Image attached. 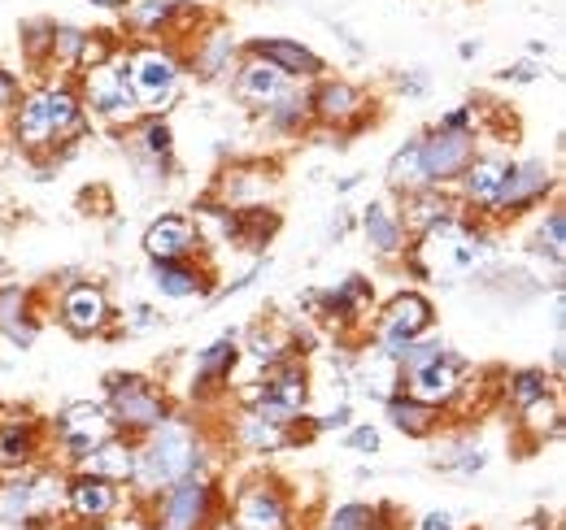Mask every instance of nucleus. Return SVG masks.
Wrapping results in <instances>:
<instances>
[{"label": "nucleus", "instance_id": "1", "mask_svg": "<svg viewBox=\"0 0 566 530\" xmlns=\"http://www.w3.org/2000/svg\"><path fill=\"white\" fill-rule=\"evenodd\" d=\"M206 465V444L197 435V426L179 413L161 417L153 431H144L136 439V474L132 487L140 491V500H157L166 487H175L188 474H201Z\"/></svg>", "mask_w": 566, "mask_h": 530}, {"label": "nucleus", "instance_id": "2", "mask_svg": "<svg viewBox=\"0 0 566 530\" xmlns=\"http://www.w3.org/2000/svg\"><path fill=\"white\" fill-rule=\"evenodd\" d=\"M83 118L87 109L74 92V74H66V78L40 83L35 92H22L18 109L9 114V131L22 152H44L83 131Z\"/></svg>", "mask_w": 566, "mask_h": 530}, {"label": "nucleus", "instance_id": "3", "mask_svg": "<svg viewBox=\"0 0 566 530\" xmlns=\"http://www.w3.org/2000/svg\"><path fill=\"white\" fill-rule=\"evenodd\" d=\"M240 404L266 422H280V426H296L305 422L310 413V374L296 357H283L275 365L262 370L258 383H249L240 392Z\"/></svg>", "mask_w": 566, "mask_h": 530}, {"label": "nucleus", "instance_id": "4", "mask_svg": "<svg viewBox=\"0 0 566 530\" xmlns=\"http://www.w3.org/2000/svg\"><path fill=\"white\" fill-rule=\"evenodd\" d=\"M74 92L83 100V109H92L96 118L114 123V127H132L140 118L136 92H132V66H127V49H118L109 62L74 74Z\"/></svg>", "mask_w": 566, "mask_h": 530}, {"label": "nucleus", "instance_id": "5", "mask_svg": "<svg viewBox=\"0 0 566 530\" xmlns=\"http://www.w3.org/2000/svg\"><path fill=\"white\" fill-rule=\"evenodd\" d=\"M127 66H132V92H136L140 114H166L184 83V57L170 44L144 40L127 49Z\"/></svg>", "mask_w": 566, "mask_h": 530}, {"label": "nucleus", "instance_id": "6", "mask_svg": "<svg viewBox=\"0 0 566 530\" xmlns=\"http://www.w3.org/2000/svg\"><path fill=\"white\" fill-rule=\"evenodd\" d=\"M105 413H109L118 435L140 439L144 431H153L161 417H170V400L144 374H114L109 392H105Z\"/></svg>", "mask_w": 566, "mask_h": 530}, {"label": "nucleus", "instance_id": "7", "mask_svg": "<svg viewBox=\"0 0 566 530\" xmlns=\"http://www.w3.org/2000/svg\"><path fill=\"white\" fill-rule=\"evenodd\" d=\"M218 518V487L206 474H188L153 500L148 530H206Z\"/></svg>", "mask_w": 566, "mask_h": 530}, {"label": "nucleus", "instance_id": "8", "mask_svg": "<svg viewBox=\"0 0 566 530\" xmlns=\"http://www.w3.org/2000/svg\"><path fill=\"white\" fill-rule=\"evenodd\" d=\"M480 152V135L475 131H449V127H431L419 135V174L423 188H453L458 174L471 166V157Z\"/></svg>", "mask_w": 566, "mask_h": 530}, {"label": "nucleus", "instance_id": "9", "mask_svg": "<svg viewBox=\"0 0 566 530\" xmlns=\"http://www.w3.org/2000/svg\"><path fill=\"white\" fill-rule=\"evenodd\" d=\"M436 327V305L427 300L423 292H397L384 309H379V318H375V348H384V352H392V357H401V348L410 343V339H419Z\"/></svg>", "mask_w": 566, "mask_h": 530}, {"label": "nucleus", "instance_id": "10", "mask_svg": "<svg viewBox=\"0 0 566 530\" xmlns=\"http://www.w3.org/2000/svg\"><path fill=\"white\" fill-rule=\"evenodd\" d=\"M231 527L235 530H292V496L275 478H253L231 500Z\"/></svg>", "mask_w": 566, "mask_h": 530}, {"label": "nucleus", "instance_id": "11", "mask_svg": "<svg viewBox=\"0 0 566 530\" xmlns=\"http://www.w3.org/2000/svg\"><path fill=\"white\" fill-rule=\"evenodd\" d=\"M554 192H558V174H554L549 161H541V157H532V161H510L505 183H501V192H496V204L489 218H518V213L545 204V197H554Z\"/></svg>", "mask_w": 566, "mask_h": 530}, {"label": "nucleus", "instance_id": "12", "mask_svg": "<svg viewBox=\"0 0 566 530\" xmlns=\"http://www.w3.org/2000/svg\"><path fill=\"white\" fill-rule=\"evenodd\" d=\"M467 388H471V361L458 357L453 348H444L436 361H427L419 370H410L406 383H401L406 396L423 400V404H436V409H449Z\"/></svg>", "mask_w": 566, "mask_h": 530}, {"label": "nucleus", "instance_id": "13", "mask_svg": "<svg viewBox=\"0 0 566 530\" xmlns=\"http://www.w3.org/2000/svg\"><path fill=\"white\" fill-rule=\"evenodd\" d=\"M53 439H57V448H66V457L78 462L83 453H92L96 444H105L109 435H118L114 431V422H109V413H105V404H96V400H74V404H62L57 413H53Z\"/></svg>", "mask_w": 566, "mask_h": 530}, {"label": "nucleus", "instance_id": "14", "mask_svg": "<svg viewBox=\"0 0 566 530\" xmlns=\"http://www.w3.org/2000/svg\"><path fill=\"white\" fill-rule=\"evenodd\" d=\"M310 114H314V123H323V127H336V131H357V127H366V118H370V96L349 83V78H314V87H310Z\"/></svg>", "mask_w": 566, "mask_h": 530}, {"label": "nucleus", "instance_id": "15", "mask_svg": "<svg viewBox=\"0 0 566 530\" xmlns=\"http://www.w3.org/2000/svg\"><path fill=\"white\" fill-rule=\"evenodd\" d=\"M114 305H109V292L101 283H71L57 300V322L78 339H92V335H105L114 327Z\"/></svg>", "mask_w": 566, "mask_h": 530}, {"label": "nucleus", "instance_id": "16", "mask_svg": "<svg viewBox=\"0 0 566 530\" xmlns=\"http://www.w3.org/2000/svg\"><path fill=\"white\" fill-rule=\"evenodd\" d=\"M118 509H123V483H109L96 474H71V483H66V513L71 518L87 522V527H101Z\"/></svg>", "mask_w": 566, "mask_h": 530}, {"label": "nucleus", "instance_id": "17", "mask_svg": "<svg viewBox=\"0 0 566 530\" xmlns=\"http://www.w3.org/2000/svg\"><path fill=\"white\" fill-rule=\"evenodd\" d=\"M505 170H510V157L505 152H475L471 157V166L458 174V200L471 209V213H480V218H489L496 204V192H501V183H505Z\"/></svg>", "mask_w": 566, "mask_h": 530}, {"label": "nucleus", "instance_id": "18", "mask_svg": "<svg viewBox=\"0 0 566 530\" xmlns=\"http://www.w3.org/2000/svg\"><path fill=\"white\" fill-rule=\"evenodd\" d=\"M244 53L271 62V66L283 70L292 83H314V78H323V70H327V62H323L310 44L287 40V35H258V40L244 44Z\"/></svg>", "mask_w": 566, "mask_h": 530}, {"label": "nucleus", "instance_id": "19", "mask_svg": "<svg viewBox=\"0 0 566 530\" xmlns=\"http://www.w3.org/2000/svg\"><path fill=\"white\" fill-rule=\"evenodd\" d=\"M361 235H366V248L379 257V262H401L410 253V231L401 222V213L388 204V200H370L361 209Z\"/></svg>", "mask_w": 566, "mask_h": 530}, {"label": "nucleus", "instance_id": "20", "mask_svg": "<svg viewBox=\"0 0 566 530\" xmlns=\"http://www.w3.org/2000/svg\"><path fill=\"white\" fill-rule=\"evenodd\" d=\"M144 253H148V262L197 257V253H201V231H197V222L184 218V213H161V218L148 222V231H144Z\"/></svg>", "mask_w": 566, "mask_h": 530}, {"label": "nucleus", "instance_id": "21", "mask_svg": "<svg viewBox=\"0 0 566 530\" xmlns=\"http://www.w3.org/2000/svg\"><path fill=\"white\" fill-rule=\"evenodd\" d=\"M292 87V78L275 70L271 62H262V57H253V53H244L235 70H231V92H235V100H244V105H253V109H266L275 96H283Z\"/></svg>", "mask_w": 566, "mask_h": 530}, {"label": "nucleus", "instance_id": "22", "mask_svg": "<svg viewBox=\"0 0 566 530\" xmlns=\"http://www.w3.org/2000/svg\"><path fill=\"white\" fill-rule=\"evenodd\" d=\"M148 283L157 296L166 300H197L210 292V269L192 257H179V262H148Z\"/></svg>", "mask_w": 566, "mask_h": 530}, {"label": "nucleus", "instance_id": "23", "mask_svg": "<svg viewBox=\"0 0 566 530\" xmlns=\"http://www.w3.org/2000/svg\"><path fill=\"white\" fill-rule=\"evenodd\" d=\"M74 474H96V478H109V483H132L136 474V439L127 435H109L105 444H96L92 453H83L74 462Z\"/></svg>", "mask_w": 566, "mask_h": 530}, {"label": "nucleus", "instance_id": "24", "mask_svg": "<svg viewBox=\"0 0 566 530\" xmlns=\"http://www.w3.org/2000/svg\"><path fill=\"white\" fill-rule=\"evenodd\" d=\"M354 383L361 388V396H370V400H384L388 396H397L401 392V361L392 357V352H384V348H375V343H366V352L357 357V374H354Z\"/></svg>", "mask_w": 566, "mask_h": 530}, {"label": "nucleus", "instance_id": "25", "mask_svg": "<svg viewBox=\"0 0 566 530\" xmlns=\"http://www.w3.org/2000/svg\"><path fill=\"white\" fill-rule=\"evenodd\" d=\"M240 62V44L227 26H210L206 35H197V49L184 66H192L201 78H231V70Z\"/></svg>", "mask_w": 566, "mask_h": 530}, {"label": "nucleus", "instance_id": "26", "mask_svg": "<svg viewBox=\"0 0 566 530\" xmlns=\"http://www.w3.org/2000/svg\"><path fill=\"white\" fill-rule=\"evenodd\" d=\"M0 335L13 343V348H31L40 339V322L31 314V292L9 283L0 287Z\"/></svg>", "mask_w": 566, "mask_h": 530}, {"label": "nucleus", "instance_id": "27", "mask_svg": "<svg viewBox=\"0 0 566 530\" xmlns=\"http://www.w3.org/2000/svg\"><path fill=\"white\" fill-rule=\"evenodd\" d=\"M40 457V426L22 413L13 422H0V469L13 474V469H31Z\"/></svg>", "mask_w": 566, "mask_h": 530}, {"label": "nucleus", "instance_id": "28", "mask_svg": "<svg viewBox=\"0 0 566 530\" xmlns=\"http://www.w3.org/2000/svg\"><path fill=\"white\" fill-rule=\"evenodd\" d=\"M440 413H444V409L423 404V400L406 396V392H397V396L384 400V417H388V426H392V431H401V435H410V439H427V435H436Z\"/></svg>", "mask_w": 566, "mask_h": 530}, {"label": "nucleus", "instance_id": "29", "mask_svg": "<svg viewBox=\"0 0 566 530\" xmlns=\"http://www.w3.org/2000/svg\"><path fill=\"white\" fill-rule=\"evenodd\" d=\"M262 123L275 135H301L314 123V114H310V92H305L301 83H292L283 96H275V100L262 109Z\"/></svg>", "mask_w": 566, "mask_h": 530}, {"label": "nucleus", "instance_id": "30", "mask_svg": "<svg viewBox=\"0 0 566 530\" xmlns=\"http://www.w3.org/2000/svg\"><path fill=\"white\" fill-rule=\"evenodd\" d=\"M132 139H136V152H140L144 161L170 170V161H175V131H170V123L161 114H140L132 123Z\"/></svg>", "mask_w": 566, "mask_h": 530}, {"label": "nucleus", "instance_id": "31", "mask_svg": "<svg viewBox=\"0 0 566 530\" xmlns=\"http://www.w3.org/2000/svg\"><path fill=\"white\" fill-rule=\"evenodd\" d=\"M235 439H240L244 453H283L287 444H296V431L280 426V422H266V417H258V413L244 409V417L235 426Z\"/></svg>", "mask_w": 566, "mask_h": 530}, {"label": "nucleus", "instance_id": "32", "mask_svg": "<svg viewBox=\"0 0 566 530\" xmlns=\"http://www.w3.org/2000/svg\"><path fill=\"white\" fill-rule=\"evenodd\" d=\"M235 361H240V339H235V335L213 339L210 348L197 357V383H201V388H227Z\"/></svg>", "mask_w": 566, "mask_h": 530}, {"label": "nucleus", "instance_id": "33", "mask_svg": "<svg viewBox=\"0 0 566 530\" xmlns=\"http://www.w3.org/2000/svg\"><path fill=\"white\" fill-rule=\"evenodd\" d=\"M370 300H375V287L361 274H349L336 292H327V314L336 322H357L361 314H370Z\"/></svg>", "mask_w": 566, "mask_h": 530}, {"label": "nucleus", "instance_id": "34", "mask_svg": "<svg viewBox=\"0 0 566 530\" xmlns=\"http://www.w3.org/2000/svg\"><path fill=\"white\" fill-rule=\"evenodd\" d=\"M554 383H558V374H545V370H514V374H505V400L514 404V413H523L527 404L554 396V392H558Z\"/></svg>", "mask_w": 566, "mask_h": 530}, {"label": "nucleus", "instance_id": "35", "mask_svg": "<svg viewBox=\"0 0 566 530\" xmlns=\"http://www.w3.org/2000/svg\"><path fill=\"white\" fill-rule=\"evenodd\" d=\"M388 188H392L397 197L423 188V174H419V135H410V139L388 157Z\"/></svg>", "mask_w": 566, "mask_h": 530}, {"label": "nucleus", "instance_id": "36", "mask_svg": "<svg viewBox=\"0 0 566 530\" xmlns=\"http://www.w3.org/2000/svg\"><path fill=\"white\" fill-rule=\"evenodd\" d=\"M127 22H132V31H140V35H170V22H175V0H132L127 9Z\"/></svg>", "mask_w": 566, "mask_h": 530}, {"label": "nucleus", "instance_id": "37", "mask_svg": "<svg viewBox=\"0 0 566 530\" xmlns=\"http://www.w3.org/2000/svg\"><path fill=\"white\" fill-rule=\"evenodd\" d=\"M536 248L549 253V262L554 265H563V257H566V209L563 204H554V209L541 218V226H536Z\"/></svg>", "mask_w": 566, "mask_h": 530}, {"label": "nucleus", "instance_id": "38", "mask_svg": "<svg viewBox=\"0 0 566 530\" xmlns=\"http://www.w3.org/2000/svg\"><path fill=\"white\" fill-rule=\"evenodd\" d=\"M118 49H123V44L114 40V31H83V44H78V57H74V74L109 62Z\"/></svg>", "mask_w": 566, "mask_h": 530}, {"label": "nucleus", "instance_id": "39", "mask_svg": "<svg viewBox=\"0 0 566 530\" xmlns=\"http://www.w3.org/2000/svg\"><path fill=\"white\" fill-rule=\"evenodd\" d=\"M375 527H379V509H375V505H361V500L340 505V509L327 518V530H375Z\"/></svg>", "mask_w": 566, "mask_h": 530}, {"label": "nucleus", "instance_id": "40", "mask_svg": "<svg viewBox=\"0 0 566 530\" xmlns=\"http://www.w3.org/2000/svg\"><path fill=\"white\" fill-rule=\"evenodd\" d=\"M49 44H53V22H27L22 26V49L35 66H49Z\"/></svg>", "mask_w": 566, "mask_h": 530}, {"label": "nucleus", "instance_id": "41", "mask_svg": "<svg viewBox=\"0 0 566 530\" xmlns=\"http://www.w3.org/2000/svg\"><path fill=\"white\" fill-rule=\"evenodd\" d=\"M18 100H22V78L13 70L0 66V114H13Z\"/></svg>", "mask_w": 566, "mask_h": 530}, {"label": "nucleus", "instance_id": "42", "mask_svg": "<svg viewBox=\"0 0 566 530\" xmlns=\"http://www.w3.org/2000/svg\"><path fill=\"white\" fill-rule=\"evenodd\" d=\"M436 127H449V131H475V127H480V114H475V105H462V109L440 114Z\"/></svg>", "mask_w": 566, "mask_h": 530}, {"label": "nucleus", "instance_id": "43", "mask_svg": "<svg viewBox=\"0 0 566 530\" xmlns=\"http://www.w3.org/2000/svg\"><path fill=\"white\" fill-rule=\"evenodd\" d=\"M349 448L361 457H375L379 453V431L375 426H349Z\"/></svg>", "mask_w": 566, "mask_h": 530}, {"label": "nucleus", "instance_id": "44", "mask_svg": "<svg viewBox=\"0 0 566 530\" xmlns=\"http://www.w3.org/2000/svg\"><path fill=\"white\" fill-rule=\"evenodd\" d=\"M349 426H354V409L349 404H336L332 413L314 417V431H349Z\"/></svg>", "mask_w": 566, "mask_h": 530}, {"label": "nucleus", "instance_id": "45", "mask_svg": "<svg viewBox=\"0 0 566 530\" xmlns=\"http://www.w3.org/2000/svg\"><path fill=\"white\" fill-rule=\"evenodd\" d=\"M501 78H505V83H541V78H545V66H541V62H514V66L501 70Z\"/></svg>", "mask_w": 566, "mask_h": 530}, {"label": "nucleus", "instance_id": "46", "mask_svg": "<svg viewBox=\"0 0 566 530\" xmlns=\"http://www.w3.org/2000/svg\"><path fill=\"white\" fill-rule=\"evenodd\" d=\"M427 70L423 66H415V70H406V74H397V87L406 92V96H427Z\"/></svg>", "mask_w": 566, "mask_h": 530}, {"label": "nucleus", "instance_id": "47", "mask_svg": "<svg viewBox=\"0 0 566 530\" xmlns=\"http://www.w3.org/2000/svg\"><path fill=\"white\" fill-rule=\"evenodd\" d=\"M148 327H161V314L148 309V305H136L132 318H127V331H148Z\"/></svg>", "mask_w": 566, "mask_h": 530}, {"label": "nucleus", "instance_id": "48", "mask_svg": "<svg viewBox=\"0 0 566 530\" xmlns=\"http://www.w3.org/2000/svg\"><path fill=\"white\" fill-rule=\"evenodd\" d=\"M419 530H453V513H444V509L423 513V518H419Z\"/></svg>", "mask_w": 566, "mask_h": 530}, {"label": "nucleus", "instance_id": "49", "mask_svg": "<svg viewBox=\"0 0 566 530\" xmlns=\"http://www.w3.org/2000/svg\"><path fill=\"white\" fill-rule=\"evenodd\" d=\"M458 57H462V62H471V57H480V40H462V49H458Z\"/></svg>", "mask_w": 566, "mask_h": 530}, {"label": "nucleus", "instance_id": "50", "mask_svg": "<svg viewBox=\"0 0 566 530\" xmlns=\"http://www.w3.org/2000/svg\"><path fill=\"white\" fill-rule=\"evenodd\" d=\"M87 4H96V9H109V13H123L132 0H87Z\"/></svg>", "mask_w": 566, "mask_h": 530}, {"label": "nucleus", "instance_id": "51", "mask_svg": "<svg viewBox=\"0 0 566 530\" xmlns=\"http://www.w3.org/2000/svg\"><path fill=\"white\" fill-rule=\"evenodd\" d=\"M206 530H235V527H231V518H213V522Z\"/></svg>", "mask_w": 566, "mask_h": 530}, {"label": "nucleus", "instance_id": "52", "mask_svg": "<svg viewBox=\"0 0 566 530\" xmlns=\"http://www.w3.org/2000/svg\"><path fill=\"white\" fill-rule=\"evenodd\" d=\"M96 530H136V527H127V522H101Z\"/></svg>", "mask_w": 566, "mask_h": 530}]
</instances>
